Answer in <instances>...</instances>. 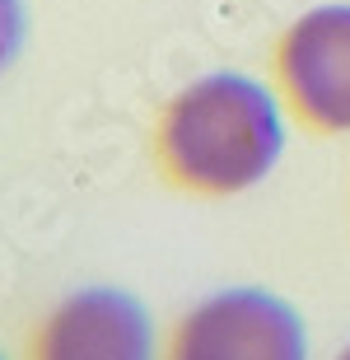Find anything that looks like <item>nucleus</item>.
Wrapping results in <instances>:
<instances>
[{
	"label": "nucleus",
	"instance_id": "obj_1",
	"mask_svg": "<svg viewBox=\"0 0 350 360\" xmlns=\"http://www.w3.org/2000/svg\"><path fill=\"white\" fill-rule=\"evenodd\" d=\"M281 155V103L262 80L238 70L191 80L154 122V164L163 183L191 197H238L262 183Z\"/></svg>",
	"mask_w": 350,
	"mask_h": 360
},
{
	"label": "nucleus",
	"instance_id": "obj_2",
	"mask_svg": "<svg viewBox=\"0 0 350 360\" xmlns=\"http://www.w3.org/2000/svg\"><path fill=\"white\" fill-rule=\"evenodd\" d=\"M163 360H309V328L267 285H224L173 323Z\"/></svg>",
	"mask_w": 350,
	"mask_h": 360
},
{
	"label": "nucleus",
	"instance_id": "obj_3",
	"mask_svg": "<svg viewBox=\"0 0 350 360\" xmlns=\"http://www.w3.org/2000/svg\"><path fill=\"white\" fill-rule=\"evenodd\" d=\"M276 89L285 108L318 136L350 131V5L299 14L276 42Z\"/></svg>",
	"mask_w": 350,
	"mask_h": 360
},
{
	"label": "nucleus",
	"instance_id": "obj_4",
	"mask_svg": "<svg viewBox=\"0 0 350 360\" xmlns=\"http://www.w3.org/2000/svg\"><path fill=\"white\" fill-rule=\"evenodd\" d=\"M28 360H159L154 319L121 285H80L38 319Z\"/></svg>",
	"mask_w": 350,
	"mask_h": 360
},
{
	"label": "nucleus",
	"instance_id": "obj_5",
	"mask_svg": "<svg viewBox=\"0 0 350 360\" xmlns=\"http://www.w3.org/2000/svg\"><path fill=\"white\" fill-rule=\"evenodd\" d=\"M28 42V5L24 0H0V75L19 61Z\"/></svg>",
	"mask_w": 350,
	"mask_h": 360
},
{
	"label": "nucleus",
	"instance_id": "obj_6",
	"mask_svg": "<svg viewBox=\"0 0 350 360\" xmlns=\"http://www.w3.org/2000/svg\"><path fill=\"white\" fill-rule=\"evenodd\" d=\"M337 360H350V342H346V347H341V351H337Z\"/></svg>",
	"mask_w": 350,
	"mask_h": 360
},
{
	"label": "nucleus",
	"instance_id": "obj_7",
	"mask_svg": "<svg viewBox=\"0 0 350 360\" xmlns=\"http://www.w3.org/2000/svg\"><path fill=\"white\" fill-rule=\"evenodd\" d=\"M0 360H5V356H0Z\"/></svg>",
	"mask_w": 350,
	"mask_h": 360
}]
</instances>
